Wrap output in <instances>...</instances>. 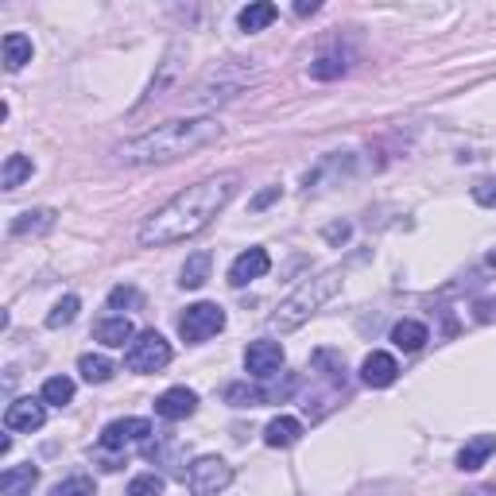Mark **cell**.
<instances>
[{"mask_svg": "<svg viewBox=\"0 0 496 496\" xmlns=\"http://www.w3.org/2000/svg\"><path fill=\"white\" fill-rule=\"evenodd\" d=\"M237 183H241L237 174H213V179H202L194 186H186V191H179L140 225V244L167 248V244H183V241L198 237V233L210 229L213 217L233 202Z\"/></svg>", "mask_w": 496, "mask_h": 496, "instance_id": "1", "label": "cell"}, {"mask_svg": "<svg viewBox=\"0 0 496 496\" xmlns=\"http://www.w3.org/2000/svg\"><path fill=\"white\" fill-rule=\"evenodd\" d=\"M225 128L217 124V116H186V121H167V124H155L152 133H144L136 140L121 144V164H133V167H152V164H171V159H183V155H194L202 148L222 140Z\"/></svg>", "mask_w": 496, "mask_h": 496, "instance_id": "2", "label": "cell"}, {"mask_svg": "<svg viewBox=\"0 0 496 496\" xmlns=\"http://www.w3.org/2000/svg\"><path fill=\"white\" fill-rule=\"evenodd\" d=\"M342 268H330V272H318V275H311V280H303L291 295L280 303V311L272 314V326L280 330V333H291V330H299L306 318H311L318 306L322 303H330L333 295L342 291Z\"/></svg>", "mask_w": 496, "mask_h": 496, "instance_id": "3", "label": "cell"}, {"mask_svg": "<svg viewBox=\"0 0 496 496\" xmlns=\"http://www.w3.org/2000/svg\"><path fill=\"white\" fill-rule=\"evenodd\" d=\"M171 357H174V349H171V342L164 338V333H159V330H144V333H136V342L128 345L124 364H128L133 372L148 376V372L167 369Z\"/></svg>", "mask_w": 496, "mask_h": 496, "instance_id": "4", "label": "cell"}, {"mask_svg": "<svg viewBox=\"0 0 496 496\" xmlns=\"http://www.w3.org/2000/svg\"><path fill=\"white\" fill-rule=\"evenodd\" d=\"M229 485H233V465L217 454L191 461V470H186V489H191V496H222Z\"/></svg>", "mask_w": 496, "mask_h": 496, "instance_id": "5", "label": "cell"}, {"mask_svg": "<svg viewBox=\"0 0 496 496\" xmlns=\"http://www.w3.org/2000/svg\"><path fill=\"white\" fill-rule=\"evenodd\" d=\"M222 330H225V311L217 303H194V306H186V314L179 318V333H183V342H191V345L210 342Z\"/></svg>", "mask_w": 496, "mask_h": 496, "instance_id": "6", "label": "cell"}, {"mask_svg": "<svg viewBox=\"0 0 496 496\" xmlns=\"http://www.w3.org/2000/svg\"><path fill=\"white\" fill-rule=\"evenodd\" d=\"M291 392H295V376H287L283 384H268V388H260V384H229L225 388V403L229 407H264V403H283Z\"/></svg>", "mask_w": 496, "mask_h": 496, "instance_id": "7", "label": "cell"}, {"mask_svg": "<svg viewBox=\"0 0 496 496\" xmlns=\"http://www.w3.org/2000/svg\"><path fill=\"white\" fill-rule=\"evenodd\" d=\"M283 369V345L280 342H253L244 349V372L253 381H272Z\"/></svg>", "mask_w": 496, "mask_h": 496, "instance_id": "8", "label": "cell"}, {"mask_svg": "<svg viewBox=\"0 0 496 496\" xmlns=\"http://www.w3.org/2000/svg\"><path fill=\"white\" fill-rule=\"evenodd\" d=\"M43 422H47V403L43 400H12L8 403V412H5V427L12 431V434H32V431H39Z\"/></svg>", "mask_w": 496, "mask_h": 496, "instance_id": "9", "label": "cell"}, {"mask_svg": "<svg viewBox=\"0 0 496 496\" xmlns=\"http://www.w3.org/2000/svg\"><path fill=\"white\" fill-rule=\"evenodd\" d=\"M272 272V256L264 253V248H244V253L229 264V283L233 287H244L253 280H264V275Z\"/></svg>", "mask_w": 496, "mask_h": 496, "instance_id": "10", "label": "cell"}, {"mask_svg": "<svg viewBox=\"0 0 496 496\" xmlns=\"http://www.w3.org/2000/svg\"><path fill=\"white\" fill-rule=\"evenodd\" d=\"M152 422L148 419H116L101 431V450H124L128 442H148Z\"/></svg>", "mask_w": 496, "mask_h": 496, "instance_id": "11", "label": "cell"}, {"mask_svg": "<svg viewBox=\"0 0 496 496\" xmlns=\"http://www.w3.org/2000/svg\"><path fill=\"white\" fill-rule=\"evenodd\" d=\"M198 412V396L191 388H167L164 396L155 400V415L167 419V422H179V419H191Z\"/></svg>", "mask_w": 496, "mask_h": 496, "instance_id": "12", "label": "cell"}, {"mask_svg": "<svg viewBox=\"0 0 496 496\" xmlns=\"http://www.w3.org/2000/svg\"><path fill=\"white\" fill-rule=\"evenodd\" d=\"M396 376H400V364H396V357L392 353H369L364 357V364H361V381L369 384V388H388V384H396Z\"/></svg>", "mask_w": 496, "mask_h": 496, "instance_id": "13", "label": "cell"}, {"mask_svg": "<svg viewBox=\"0 0 496 496\" xmlns=\"http://www.w3.org/2000/svg\"><path fill=\"white\" fill-rule=\"evenodd\" d=\"M94 338L101 345H109V349H124V342L128 345L136 342V326L128 322L124 314H113V318H101V322L94 326Z\"/></svg>", "mask_w": 496, "mask_h": 496, "instance_id": "14", "label": "cell"}, {"mask_svg": "<svg viewBox=\"0 0 496 496\" xmlns=\"http://www.w3.org/2000/svg\"><path fill=\"white\" fill-rule=\"evenodd\" d=\"M496 454V434H477V439H470L461 446V454H458V470L461 473H473L481 470L489 458Z\"/></svg>", "mask_w": 496, "mask_h": 496, "instance_id": "15", "label": "cell"}, {"mask_svg": "<svg viewBox=\"0 0 496 496\" xmlns=\"http://www.w3.org/2000/svg\"><path fill=\"white\" fill-rule=\"evenodd\" d=\"M299 434H303V422L291 419V415H280V419H272L268 427H264V442L272 450H287V446L299 442Z\"/></svg>", "mask_w": 496, "mask_h": 496, "instance_id": "16", "label": "cell"}, {"mask_svg": "<svg viewBox=\"0 0 496 496\" xmlns=\"http://www.w3.org/2000/svg\"><path fill=\"white\" fill-rule=\"evenodd\" d=\"M392 342H396V349H403V353H419V349L431 342V333L422 322H415V318H403V322L392 326Z\"/></svg>", "mask_w": 496, "mask_h": 496, "instance_id": "17", "label": "cell"}, {"mask_svg": "<svg viewBox=\"0 0 496 496\" xmlns=\"http://www.w3.org/2000/svg\"><path fill=\"white\" fill-rule=\"evenodd\" d=\"M35 481H39L35 465H16V470L0 473V492H5V496H27L35 489Z\"/></svg>", "mask_w": 496, "mask_h": 496, "instance_id": "18", "label": "cell"}, {"mask_svg": "<svg viewBox=\"0 0 496 496\" xmlns=\"http://www.w3.org/2000/svg\"><path fill=\"white\" fill-rule=\"evenodd\" d=\"M210 264H213V256L202 248V253H194V256H186V264H183V272H179V287H186V291H198L202 283L210 280Z\"/></svg>", "mask_w": 496, "mask_h": 496, "instance_id": "19", "label": "cell"}, {"mask_svg": "<svg viewBox=\"0 0 496 496\" xmlns=\"http://www.w3.org/2000/svg\"><path fill=\"white\" fill-rule=\"evenodd\" d=\"M32 55H35V47H32V39L27 35H20V32H8L5 35V70H24L27 63H32Z\"/></svg>", "mask_w": 496, "mask_h": 496, "instance_id": "20", "label": "cell"}, {"mask_svg": "<svg viewBox=\"0 0 496 496\" xmlns=\"http://www.w3.org/2000/svg\"><path fill=\"white\" fill-rule=\"evenodd\" d=\"M275 16H280V12H275V5H268V0H256V5L241 8L237 24H241V32H264V27H272Z\"/></svg>", "mask_w": 496, "mask_h": 496, "instance_id": "21", "label": "cell"}, {"mask_svg": "<svg viewBox=\"0 0 496 496\" xmlns=\"http://www.w3.org/2000/svg\"><path fill=\"white\" fill-rule=\"evenodd\" d=\"M78 372L85 384H105V381H113V361L101 353H85V357H78Z\"/></svg>", "mask_w": 496, "mask_h": 496, "instance_id": "22", "label": "cell"}, {"mask_svg": "<svg viewBox=\"0 0 496 496\" xmlns=\"http://www.w3.org/2000/svg\"><path fill=\"white\" fill-rule=\"evenodd\" d=\"M39 400L51 403V407H66L70 400H74V381H70V376H47V381H43Z\"/></svg>", "mask_w": 496, "mask_h": 496, "instance_id": "23", "label": "cell"}, {"mask_svg": "<svg viewBox=\"0 0 496 496\" xmlns=\"http://www.w3.org/2000/svg\"><path fill=\"white\" fill-rule=\"evenodd\" d=\"M32 159H27V155H8L5 159V174H0V183H5V191H16V186H24L27 179H32Z\"/></svg>", "mask_w": 496, "mask_h": 496, "instance_id": "24", "label": "cell"}, {"mask_svg": "<svg viewBox=\"0 0 496 496\" xmlns=\"http://www.w3.org/2000/svg\"><path fill=\"white\" fill-rule=\"evenodd\" d=\"M51 225H55V213L51 210H27V213H20L16 222H12V233L24 237V233H43V229H51Z\"/></svg>", "mask_w": 496, "mask_h": 496, "instance_id": "25", "label": "cell"}, {"mask_svg": "<svg viewBox=\"0 0 496 496\" xmlns=\"http://www.w3.org/2000/svg\"><path fill=\"white\" fill-rule=\"evenodd\" d=\"M78 311H82V299L78 295H66V299H58L55 303V311L47 314V326L51 330H63V326H70L78 318Z\"/></svg>", "mask_w": 496, "mask_h": 496, "instance_id": "26", "label": "cell"}, {"mask_svg": "<svg viewBox=\"0 0 496 496\" xmlns=\"http://www.w3.org/2000/svg\"><path fill=\"white\" fill-rule=\"evenodd\" d=\"M164 477L159 473H140V477H133L128 481V492L124 496H164Z\"/></svg>", "mask_w": 496, "mask_h": 496, "instance_id": "27", "label": "cell"}, {"mask_svg": "<svg viewBox=\"0 0 496 496\" xmlns=\"http://www.w3.org/2000/svg\"><path fill=\"white\" fill-rule=\"evenodd\" d=\"M51 496H97V489H94V481H90V477L78 473V477L58 481V485L51 489Z\"/></svg>", "mask_w": 496, "mask_h": 496, "instance_id": "28", "label": "cell"}, {"mask_svg": "<svg viewBox=\"0 0 496 496\" xmlns=\"http://www.w3.org/2000/svg\"><path fill=\"white\" fill-rule=\"evenodd\" d=\"M342 74H345V63L333 55H322L311 63V78H318V82H330V78H342Z\"/></svg>", "mask_w": 496, "mask_h": 496, "instance_id": "29", "label": "cell"}, {"mask_svg": "<svg viewBox=\"0 0 496 496\" xmlns=\"http://www.w3.org/2000/svg\"><path fill=\"white\" fill-rule=\"evenodd\" d=\"M140 303V291L136 287H113L109 291V311H121V306H136Z\"/></svg>", "mask_w": 496, "mask_h": 496, "instance_id": "30", "label": "cell"}, {"mask_svg": "<svg viewBox=\"0 0 496 496\" xmlns=\"http://www.w3.org/2000/svg\"><path fill=\"white\" fill-rule=\"evenodd\" d=\"M473 202H477V206H496V179H485V183H477L473 186Z\"/></svg>", "mask_w": 496, "mask_h": 496, "instance_id": "31", "label": "cell"}, {"mask_svg": "<svg viewBox=\"0 0 496 496\" xmlns=\"http://www.w3.org/2000/svg\"><path fill=\"white\" fill-rule=\"evenodd\" d=\"M275 198H280V186H272V191H264V194H256V198H253V210H264V206H268V202H275Z\"/></svg>", "mask_w": 496, "mask_h": 496, "instance_id": "32", "label": "cell"}, {"mask_svg": "<svg viewBox=\"0 0 496 496\" xmlns=\"http://www.w3.org/2000/svg\"><path fill=\"white\" fill-rule=\"evenodd\" d=\"M326 237H330V241H345V237H349V225H345V222H342V225H330Z\"/></svg>", "mask_w": 496, "mask_h": 496, "instance_id": "33", "label": "cell"}, {"mask_svg": "<svg viewBox=\"0 0 496 496\" xmlns=\"http://www.w3.org/2000/svg\"><path fill=\"white\" fill-rule=\"evenodd\" d=\"M299 16H311V12H318V5H295Z\"/></svg>", "mask_w": 496, "mask_h": 496, "instance_id": "34", "label": "cell"}, {"mask_svg": "<svg viewBox=\"0 0 496 496\" xmlns=\"http://www.w3.org/2000/svg\"><path fill=\"white\" fill-rule=\"evenodd\" d=\"M489 264H492V268H496V253H492V256H489Z\"/></svg>", "mask_w": 496, "mask_h": 496, "instance_id": "35", "label": "cell"}]
</instances>
